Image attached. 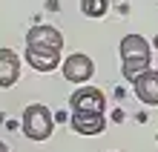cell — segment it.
<instances>
[{"instance_id": "obj_1", "label": "cell", "mask_w": 158, "mask_h": 152, "mask_svg": "<svg viewBox=\"0 0 158 152\" xmlns=\"http://www.w3.org/2000/svg\"><path fill=\"white\" fill-rule=\"evenodd\" d=\"M121 60H124V78L132 80L135 75H141L144 69H150L152 46L147 43L141 35H127L124 40H121Z\"/></svg>"}, {"instance_id": "obj_2", "label": "cell", "mask_w": 158, "mask_h": 152, "mask_svg": "<svg viewBox=\"0 0 158 152\" xmlns=\"http://www.w3.org/2000/svg\"><path fill=\"white\" fill-rule=\"evenodd\" d=\"M20 126H23V135L26 138L46 141V138L52 135V129H55V115H52L49 106H43V103H29V106L23 109Z\"/></svg>"}, {"instance_id": "obj_3", "label": "cell", "mask_w": 158, "mask_h": 152, "mask_svg": "<svg viewBox=\"0 0 158 152\" xmlns=\"http://www.w3.org/2000/svg\"><path fill=\"white\" fill-rule=\"evenodd\" d=\"M60 72H63V78H66L69 83H78V86H81V83H86L92 75H95V63H92L89 55L75 52V55H69V58L63 60Z\"/></svg>"}, {"instance_id": "obj_4", "label": "cell", "mask_w": 158, "mask_h": 152, "mask_svg": "<svg viewBox=\"0 0 158 152\" xmlns=\"http://www.w3.org/2000/svg\"><path fill=\"white\" fill-rule=\"evenodd\" d=\"M69 106H72V112H104L106 109V98H104V92L95 89V86H81L78 92H72Z\"/></svg>"}, {"instance_id": "obj_5", "label": "cell", "mask_w": 158, "mask_h": 152, "mask_svg": "<svg viewBox=\"0 0 158 152\" xmlns=\"http://www.w3.org/2000/svg\"><path fill=\"white\" fill-rule=\"evenodd\" d=\"M60 52H63V49L38 46V43H26V60H29V66H32V69H38V72H52V69H58Z\"/></svg>"}, {"instance_id": "obj_6", "label": "cell", "mask_w": 158, "mask_h": 152, "mask_svg": "<svg viewBox=\"0 0 158 152\" xmlns=\"http://www.w3.org/2000/svg\"><path fill=\"white\" fill-rule=\"evenodd\" d=\"M132 89H135L141 103L158 106V72L155 69H144L141 75H135L132 78Z\"/></svg>"}, {"instance_id": "obj_7", "label": "cell", "mask_w": 158, "mask_h": 152, "mask_svg": "<svg viewBox=\"0 0 158 152\" xmlns=\"http://www.w3.org/2000/svg\"><path fill=\"white\" fill-rule=\"evenodd\" d=\"M69 126L78 135H101L106 129V118H104V112H72Z\"/></svg>"}, {"instance_id": "obj_8", "label": "cell", "mask_w": 158, "mask_h": 152, "mask_svg": "<svg viewBox=\"0 0 158 152\" xmlns=\"http://www.w3.org/2000/svg\"><path fill=\"white\" fill-rule=\"evenodd\" d=\"M20 80V58L12 49H0V86L9 89Z\"/></svg>"}, {"instance_id": "obj_9", "label": "cell", "mask_w": 158, "mask_h": 152, "mask_svg": "<svg viewBox=\"0 0 158 152\" xmlns=\"http://www.w3.org/2000/svg\"><path fill=\"white\" fill-rule=\"evenodd\" d=\"M26 43H38V46H52V49H63V35L55 29V26H32L26 32Z\"/></svg>"}, {"instance_id": "obj_10", "label": "cell", "mask_w": 158, "mask_h": 152, "mask_svg": "<svg viewBox=\"0 0 158 152\" xmlns=\"http://www.w3.org/2000/svg\"><path fill=\"white\" fill-rule=\"evenodd\" d=\"M109 9V0H81V12L86 17H104Z\"/></svg>"}, {"instance_id": "obj_11", "label": "cell", "mask_w": 158, "mask_h": 152, "mask_svg": "<svg viewBox=\"0 0 158 152\" xmlns=\"http://www.w3.org/2000/svg\"><path fill=\"white\" fill-rule=\"evenodd\" d=\"M0 152H9V146H6V144H3V141H0Z\"/></svg>"}]
</instances>
